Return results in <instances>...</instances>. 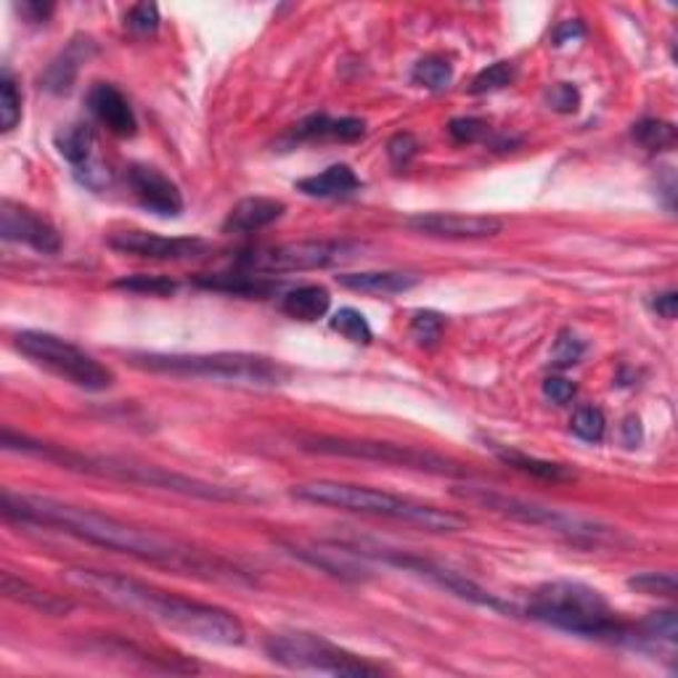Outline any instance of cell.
Listing matches in <instances>:
<instances>
[{
    "instance_id": "obj_27",
    "label": "cell",
    "mask_w": 678,
    "mask_h": 678,
    "mask_svg": "<svg viewBox=\"0 0 678 678\" xmlns=\"http://www.w3.org/2000/svg\"><path fill=\"white\" fill-rule=\"evenodd\" d=\"M88 43L82 46V40H72L64 53H61L59 59H53L48 69L43 72V78H40V86L46 88V91L51 93H69L72 91L74 80H78L80 64L82 59H88Z\"/></svg>"
},
{
    "instance_id": "obj_37",
    "label": "cell",
    "mask_w": 678,
    "mask_h": 678,
    "mask_svg": "<svg viewBox=\"0 0 678 678\" xmlns=\"http://www.w3.org/2000/svg\"><path fill=\"white\" fill-rule=\"evenodd\" d=\"M448 133L456 143H477L488 136V124L477 117H456L448 122Z\"/></svg>"
},
{
    "instance_id": "obj_36",
    "label": "cell",
    "mask_w": 678,
    "mask_h": 678,
    "mask_svg": "<svg viewBox=\"0 0 678 678\" xmlns=\"http://www.w3.org/2000/svg\"><path fill=\"white\" fill-rule=\"evenodd\" d=\"M442 327H446V318L435 313V310H419V313H413L411 318V335L419 345H425V348L438 345Z\"/></svg>"
},
{
    "instance_id": "obj_30",
    "label": "cell",
    "mask_w": 678,
    "mask_h": 678,
    "mask_svg": "<svg viewBox=\"0 0 678 678\" xmlns=\"http://www.w3.org/2000/svg\"><path fill=\"white\" fill-rule=\"evenodd\" d=\"M634 138L647 151H666L676 143V128L666 120H641L634 124Z\"/></svg>"
},
{
    "instance_id": "obj_32",
    "label": "cell",
    "mask_w": 678,
    "mask_h": 678,
    "mask_svg": "<svg viewBox=\"0 0 678 678\" xmlns=\"http://www.w3.org/2000/svg\"><path fill=\"white\" fill-rule=\"evenodd\" d=\"M19 120H22V93H19L11 72H3V80H0V130L11 133Z\"/></svg>"
},
{
    "instance_id": "obj_21",
    "label": "cell",
    "mask_w": 678,
    "mask_h": 678,
    "mask_svg": "<svg viewBox=\"0 0 678 678\" xmlns=\"http://www.w3.org/2000/svg\"><path fill=\"white\" fill-rule=\"evenodd\" d=\"M297 191L313 199H345L350 193L361 191V178L350 164H331V168L316 172V176L297 181Z\"/></svg>"
},
{
    "instance_id": "obj_2",
    "label": "cell",
    "mask_w": 678,
    "mask_h": 678,
    "mask_svg": "<svg viewBox=\"0 0 678 678\" xmlns=\"http://www.w3.org/2000/svg\"><path fill=\"white\" fill-rule=\"evenodd\" d=\"M69 586L91 591L109 605L120 607L124 612L141 615L154 620L170 631L189 636V639L205 641V645L239 647L245 645V626L233 612L223 607L205 605V601L178 597V594L162 591L143 580L120 576L112 570H93V567H69L61 572Z\"/></svg>"
},
{
    "instance_id": "obj_15",
    "label": "cell",
    "mask_w": 678,
    "mask_h": 678,
    "mask_svg": "<svg viewBox=\"0 0 678 678\" xmlns=\"http://www.w3.org/2000/svg\"><path fill=\"white\" fill-rule=\"evenodd\" d=\"M124 178H128V186L130 191H133L136 202L147 212H151V216L178 218L183 212L186 207L183 193L162 170L151 168V164L136 162L130 164Z\"/></svg>"
},
{
    "instance_id": "obj_33",
    "label": "cell",
    "mask_w": 678,
    "mask_h": 678,
    "mask_svg": "<svg viewBox=\"0 0 678 678\" xmlns=\"http://www.w3.org/2000/svg\"><path fill=\"white\" fill-rule=\"evenodd\" d=\"M117 289H124V292L133 295H149V297H170L178 292V283L168 279V276H124V279L114 281Z\"/></svg>"
},
{
    "instance_id": "obj_1",
    "label": "cell",
    "mask_w": 678,
    "mask_h": 678,
    "mask_svg": "<svg viewBox=\"0 0 678 678\" xmlns=\"http://www.w3.org/2000/svg\"><path fill=\"white\" fill-rule=\"evenodd\" d=\"M3 517L19 525L57 528L59 532L78 538V541L101 546V549L114 551V555L141 559L147 565L168 567L178 576L220 580V584H252L239 567L223 562L220 557L205 555V551L193 549V546L178 541V538L138 528L133 522L117 520V517L103 515V511L57 501L51 496L3 490Z\"/></svg>"
},
{
    "instance_id": "obj_16",
    "label": "cell",
    "mask_w": 678,
    "mask_h": 678,
    "mask_svg": "<svg viewBox=\"0 0 678 678\" xmlns=\"http://www.w3.org/2000/svg\"><path fill=\"white\" fill-rule=\"evenodd\" d=\"M0 237L6 241H19V245L32 247L34 252L57 255L61 249V233L48 223L43 216L30 210V207L3 199L0 205Z\"/></svg>"
},
{
    "instance_id": "obj_38",
    "label": "cell",
    "mask_w": 678,
    "mask_h": 678,
    "mask_svg": "<svg viewBox=\"0 0 678 678\" xmlns=\"http://www.w3.org/2000/svg\"><path fill=\"white\" fill-rule=\"evenodd\" d=\"M124 24H128V30L136 32V34L157 32L159 9L154 3H138L128 11V17H124Z\"/></svg>"
},
{
    "instance_id": "obj_3",
    "label": "cell",
    "mask_w": 678,
    "mask_h": 678,
    "mask_svg": "<svg viewBox=\"0 0 678 678\" xmlns=\"http://www.w3.org/2000/svg\"><path fill=\"white\" fill-rule=\"evenodd\" d=\"M3 448L6 451H17L24 456H34V459L59 463L61 469H69V472L107 477V480L130 482V486L168 490V493L205 498V501H249L245 490L216 486V482L197 480V477L189 475L168 472V469L154 467V463H136L124 459H112V456H91V453L69 451L64 446H51V442L27 438V435L13 432L9 427L3 430Z\"/></svg>"
},
{
    "instance_id": "obj_45",
    "label": "cell",
    "mask_w": 678,
    "mask_h": 678,
    "mask_svg": "<svg viewBox=\"0 0 678 678\" xmlns=\"http://www.w3.org/2000/svg\"><path fill=\"white\" fill-rule=\"evenodd\" d=\"M655 310L662 318H668V321H674L676 310H678V295L676 292H666V295H657L655 300Z\"/></svg>"
},
{
    "instance_id": "obj_46",
    "label": "cell",
    "mask_w": 678,
    "mask_h": 678,
    "mask_svg": "<svg viewBox=\"0 0 678 678\" xmlns=\"http://www.w3.org/2000/svg\"><path fill=\"white\" fill-rule=\"evenodd\" d=\"M622 442H626L628 448H636L641 442V427L639 419H626V425H622Z\"/></svg>"
},
{
    "instance_id": "obj_42",
    "label": "cell",
    "mask_w": 678,
    "mask_h": 678,
    "mask_svg": "<svg viewBox=\"0 0 678 678\" xmlns=\"http://www.w3.org/2000/svg\"><path fill=\"white\" fill-rule=\"evenodd\" d=\"M549 103L557 109V112L570 114V112H576V109H578L580 96H578L576 88L567 86V82H562V86H557L555 91L549 93Z\"/></svg>"
},
{
    "instance_id": "obj_8",
    "label": "cell",
    "mask_w": 678,
    "mask_h": 678,
    "mask_svg": "<svg viewBox=\"0 0 678 678\" xmlns=\"http://www.w3.org/2000/svg\"><path fill=\"white\" fill-rule=\"evenodd\" d=\"M297 448L318 456H339V459H361L387 467L413 469V472L440 475V477H467V467L453 461L451 456L438 451H427L417 446H398L385 440H358V438H335V435H300L295 438Z\"/></svg>"
},
{
    "instance_id": "obj_5",
    "label": "cell",
    "mask_w": 678,
    "mask_h": 678,
    "mask_svg": "<svg viewBox=\"0 0 678 678\" xmlns=\"http://www.w3.org/2000/svg\"><path fill=\"white\" fill-rule=\"evenodd\" d=\"M292 496L297 501L316 503V507L352 511V515L382 517V520L406 522L427 532H456L469 525L467 517L459 515V511L432 507V503L387 493V490L352 486V482H337V480L302 482V486L292 488Z\"/></svg>"
},
{
    "instance_id": "obj_22",
    "label": "cell",
    "mask_w": 678,
    "mask_h": 678,
    "mask_svg": "<svg viewBox=\"0 0 678 678\" xmlns=\"http://www.w3.org/2000/svg\"><path fill=\"white\" fill-rule=\"evenodd\" d=\"M337 283L352 292L371 295V297H392L403 295L419 283V276L400 273V271H363V273H342L337 276Z\"/></svg>"
},
{
    "instance_id": "obj_34",
    "label": "cell",
    "mask_w": 678,
    "mask_h": 678,
    "mask_svg": "<svg viewBox=\"0 0 678 678\" xmlns=\"http://www.w3.org/2000/svg\"><path fill=\"white\" fill-rule=\"evenodd\" d=\"M511 80H515V64H511V61H496V64L486 67L480 74H477L469 91L475 96L496 93L511 86Z\"/></svg>"
},
{
    "instance_id": "obj_40",
    "label": "cell",
    "mask_w": 678,
    "mask_h": 678,
    "mask_svg": "<svg viewBox=\"0 0 678 678\" xmlns=\"http://www.w3.org/2000/svg\"><path fill=\"white\" fill-rule=\"evenodd\" d=\"M576 392H578V387L570 382V379H565V377H549L544 382V396L551 400V403H557V406H567L570 403L572 398H576Z\"/></svg>"
},
{
    "instance_id": "obj_18",
    "label": "cell",
    "mask_w": 678,
    "mask_h": 678,
    "mask_svg": "<svg viewBox=\"0 0 678 678\" xmlns=\"http://www.w3.org/2000/svg\"><path fill=\"white\" fill-rule=\"evenodd\" d=\"M88 109L109 133L117 138H133L138 133V117L120 88L109 82H96L88 91Z\"/></svg>"
},
{
    "instance_id": "obj_24",
    "label": "cell",
    "mask_w": 678,
    "mask_h": 678,
    "mask_svg": "<svg viewBox=\"0 0 678 678\" xmlns=\"http://www.w3.org/2000/svg\"><path fill=\"white\" fill-rule=\"evenodd\" d=\"M490 451L496 453V459L501 463H507V467L517 469V472L522 475L538 477V480H549V482L576 480V472H572L567 463L536 459V456H528L525 451H520V448H509V446H490Z\"/></svg>"
},
{
    "instance_id": "obj_39",
    "label": "cell",
    "mask_w": 678,
    "mask_h": 678,
    "mask_svg": "<svg viewBox=\"0 0 678 678\" xmlns=\"http://www.w3.org/2000/svg\"><path fill=\"white\" fill-rule=\"evenodd\" d=\"M417 154H419V141L411 133L392 136L390 143H387V157H390V162L396 164V168H408L411 159Z\"/></svg>"
},
{
    "instance_id": "obj_43",
    "label": "cell",
    "mask_w": 678,
    "mask_h": 678,
    "mask_svg": "<svg viewBox=\"0 0 678 678\" xmlns=\"http://www.w3.org/2000/svg\"><path fill=\"white\" fill-rule=\"evenodd\" d=\"M19 13L22 17L30 19V22H48L53 13V3H40V0H24V3H19Z\"/></svg>"
},
{
    "instance_id": "obj_10",
    "label": "cell",
    "mask_w": 678,
    "mask_h": 678,
    "mask_svg": "<svg viewBox=\"0 0 678 678\" xmlns=\"http://www.w3.org/2000/svg\"><path fill=\"white\" fill-rule=\"evenodd\" d=\"M266 652L276 666L302 674H327V676H350L369 678L382 676V668L363 657L348 652V649L331 645L316 634H273L268 636Z\"/></svg>"
},
{
    "instance_id": "obj_17",
    "label": "cell",
    "mask_w": 678,
    "mask_h": 678,
    "mask_svg": "<svg viewBox=\"0 0 678 678\" xmlns=\"http://www.w3.org/2000/svg\"><path fill=\"white\" fill-rule=\"evenodd\" d=\"M53 147L72 164L74 176H78L80 183H86L88 189H101V186L109 181V172L103 170L99 151H96V136L91 124H67V128H61L59 133L53 136Z\"/></svg>"
},
{
    "instance_id": "obj_44",
    "label": "cell",
    "mask_w": 678,
    "mask_h": 678,
    "mask_svg": "<svg viewBox=\"0 0 678 678\" xmlns=\"http://www.w3.org/2000/svg\"><path fill=\"white\" fill-rule=\"evenodd\" d=\"M586 34V27L578 22V19H570V22L559 24L557 32H555V43L557 46H565V43H572V40H580Z\"/></svg>"
},
{
    "instance_id": "obj_31",
    "label": "cell",
    "mask_w": 678,
    "mask_h": 678,
    "mask_svg": "<svg viewBox=\"0 0 678 678\" xmlns=\"http://www.w3.org/2000/svg\"><path fill=\"white\" fill-rule=\"evenodd\" d=\"M570 430L576 438L586 442H601L607 432V417L605 411L597 406H580L576 413H572Z\"/></svg>"
},
{
    "instance_id": "obj_9",
    "label": "cell",
    "mask_w": 678,
    "mask_h": 678,
    "mask_svg": "<svg viewBox=\"0 0 678 678\" xmlns=\"http://www.w3.org/2000/svg\"><path fill=\"white\" fill-rule=\"evenodd\" d=\"M13 345L34 366L51 371L53 377L64 379L80 390L103 392L114 385V371L107 363L51 331H19L13 337Z\"/></svg>"
},
{
    "instance_id": "obj_28",
    "label": "cell",
    "mask_w": 678,
    "mask_h": 678,
    "mask_svg": "<svg viewBox=\"0 0 678 678\" xmlns=\"http://www.w3.org/2000/svg\"><path fill=\"white\" fill-rule=\"evenodd\" d=\"M331 329L352 345H369L373 339L369 321H366V316L356 308H339L337 313L331 316Z\"/></svg>"
},
{
    "instance_id": "obj_26",
    "label": "cell",
    "mask_w": 678,
    "mask_h": 678,
    "mask_svg": "<svg viewBox=\"0 0 678 678\" xmlns=\"http://www.w3.org/2000/svg\"><path fill=\"white\" fill-rule=\"evenodd\" d=\"M331 308V295L327 287H318V283H306V287L289 289L281 300V310L289 318L302 323H313L318 318H323Z\"/></svg>"
},
{
    "instance_id": "obj_29",
    "label": "cell",
    "mask_w": 678,
    "mask_h": 678,
    "mask_svg": "<svg viewBox=\"0 0 678 678\" xmlns=\"http://www.w3.org/2000/svg\"><path fill=\"white\" fill-rule=\"evenodd\" d=\"M411 80L421 88H430V91H442V88L451 86L453 80V67L451 61L442 57H427L413 67Z\"/></svg>"
},
{
    "instance_id": "obj_7",
    "label": "cell",
    "mask_w": 678,
    "mask_h": 678,
    "mask_svg": "<svg viewBox=\"0 0 678 678\" xmlns=\"http://www.w3.org/2000/svg\"><path fill=\"white\" fill-rule=\"evenodd\" d=\"M453 496L461 498L463 503H472V507L488 509L493 511V515L507 517V520L557 532V536H562L565 541L576 546H594V549H597V546L618 544L620 538V532L610 528V525L586 520V517L578 515H567V511L544 507V503L528 501V498L520 496H509L503 493V490L488 486H472V482H467V486L453 488Z\"/></svg>"
},
{
    "instance_id": "obj_4",
    "label": "cell",
    "mask_w": 678,
    "mask_h": 678,
    "mask_svg": "<svg viewBox=\"0 0 678 678\" xmlns=\"http://www.w3.org/2000/svg\"><path fill=\"white\" fill-rule=\"evenodd\" d=\"M528 615L532 620L546 622L559 631L584 636V639L641 647L639 628L618 620L601 591L578 584V580H551V584L536 588Z\"/></svg>"
},
{
    "instance_id": "obj_12",
    "label": "cell",
    "mask_w": 678,
    "mask_h": 678,
    "mask_svg": "<svg viewBox=\"0 0 678 678\" xmlns=\"http://www.w3.org/2000/svg\"><path fill=\"white\" fill-rule=\"evenodd\" d=\"M350 549L356 551L358 557L379 559L382 565L398 567V570H406V572H413V576H419V578H427L430 584L446 588L448 594H453V597H459L463 601H472V605L488 607V610H498V612H515V607L493 597V594H488L486 588L477 586L475 580H469L467 576H461V572H456V570H448V567H442V565H435V562H430V559H421L417 555H408V551L385 549V546H369V544H352Z\"/></svg>"
},
{
    "instance_id": "obj_14",
    "label": "cell",
    "mask_w": 678,
    "mask_h": 678,
    "mask_svg": "<svg viewBox=\"0 0 678 678\" xmlns=\"http://www.w3.org/2000/svg\"><path fill=\"white\" fill-rule=\"evenodd\" d=\"M411 231L435 239H490L501 233L503 220L480 212H419L406 220Z\"/></svg>"
},
{
    "instance_id": "obj_19",
    "label": "cell",
    "mask_w": 678,
    "mask_h": 678,
    "mask_svg": "<svg viewBox=\"0 0 678 678\" xmlns=\"http://www.w3.org/2000/svg\"><path fill=\"white\" fill-rule=\"evenodd\" d=\"M366 136V122L358 117H335L329 114H313L300 124H295L289 141L302 143V141H339V143H356Z\"/></svg>"
},
{
    "instance_id": "obj_41",
    "label": "cell",
    "mask_w": 678,
    "mask_h": 678,
    "mask_svg": "<svg viewBox=\"0 0 678 678\" xmlns=\"http://www.w3.org/2000/svg\"><path fill=\"white\" fill-rule=\"evenodd\" d=\"M580 356H584V345H580L576 337L562 335L557 339V348H555V363L557 366L578 363Z\"/></svg>"
},
{
    "instance_id": "obj_25",
    "label": "cell",
    "mask_w": 678,
    "mask_h": 678,
    "mask_svg": "<svg viewBox=\"0 0 678 678\" xmlns=\"http://www.w3.org/2000/svg\"><path fill=\"white\" fill-rule=\"evenodd\" d=\"M197 283L205 289H216V292H228L239 297H268L281 287V283L273 281L271 276L249 273V271L202 276V279H197Z\"/></svg>"
},
{
    "instance_id": "obj_11",
    "label": "cell",
    "mask_w": 678,
    "mask_h": 678,
    "mask_svg": "<svg viewBox=\"0 0 678 678\" xmlns=\"http://www.w3.org/2000/svg\"><path fill=\"white\" fill-rule=\"evenodd\" d=\"M361 245L348 239H310V241H289V245L258 247L241 252L237 258L239 271L279 276V273H300L329 268L337 262L356 258Z\"/></svg>"
},
{
    "instance_id": "obj_35",
    "label": "cell",
    "mask_w": 678,
    "mask_h": 678,
    "mask_svg": "<svg viewBox=\"0 0 678 678\" xmlns=\"http://www.w3.org/2000/svg\"><path fill=\"white\" fill-rule=\"evenodd\" d=\"M628 588L645 594V597L670 599V597H676L678 584L670 572H641V576L628 580Z\"/></svg>"
},
{
    "instance_id": "obj_13",
    "label": "cell",
    "mask_w": 678,
    "mask_h": 678,
    "mask_svg": "<svg viewBox=\"0 0 678 678\" xmlns=\"http://www.w3.org/2000/svg\"><path fill=\"white\" fill-rule=\"evenodd\" d=\"M107 245L120 255H136L143 260L186 262L210 255L212 245L199 237H162L151 231H120L107 239Z\"/></svg>"
},
{
    "instance_id": "obj_23",
    "label": "cell",
    "mask_w": 678,
    "mask_h": 678,
    "mask_svg": "<svg viewBox=\"0 0 678 678\" xmlns=\"http://www.w3.org/2000/svg\"><path fill=\"white\" fill-rule=\"evenodd\" d=\"M0 586H3V594L13 601H19V605L32 607V610L43 612V615H53V618H59V615L72 612V599L57 597V594H48L43 588L27 584V580L17 578L13 572H3V580H0Z\"/></svg>"
},
{
    "instance_id": "obj_20",
    "label": "cell",
    "mask_w": 678,
    "mask_h": 678,
    "mask_svg": "<svg viewBox=\"0 0 678 678\" xmlns=\"http://www.w3.org/2000/svg\"><path fill=\"white\" fill-rule=\"evenodd\" d=\"M283 212H287V205H283L281 199L247 197L228 210V216L223 220V233L262 231V228L273 226Z\"/></svg>"
},
{
    "instance_id": "obj_6",
    "label": "cell",
    "mask_w": 678,
    "mask_h": 678,
    "mask_svg": "<svg viewBox=\"0 0 678 678\" xmlns=\"http://www.w3.org/2000/svg\"><path fill=\"white\" fill-rule=\"evenodd\" d=\"M130 363L151 373L245 387H279L292 377L283 363L255 352H133Z\"/></svg>"
}]
</instances>
